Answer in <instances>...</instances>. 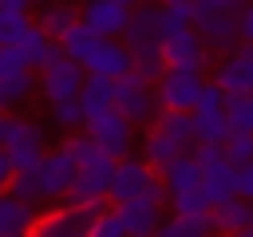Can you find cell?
<instances>
[{"mask_svg": "<svg viewBox=\"0 0 253 237\" xmlns=\"http://www.w3.org/2000/svg\"><path fill=\"white\" fill-rule=\"evenodd\" d=\"M225 4H245V0H225Z\"/></svg>", "mask_w": 253, "mask_h": 237, "instance_id": "obj_44", "label": "cell"}, {"mask_svg": "<svg viewBox=\"0 0 253 237\" xmlns=\"http://www.w3.org/2000/svg\"><path fill=\"white\" fill-rule=\"evenodd\" d=\"M237 237H253V225H249V229H241V233H237Z\"/></svg>", "mask_w": 253, "mask_h": 237, "instance_id": "obj_41", "label": "cell"}, {"mask_svg": "<svg viewBox=\"0 0 253 237\" xmlns=\"http://www.w3.org/2000/svg\"><path fill=\"white\" fill-rule=\"evenodd\" d=\"M115 209H119V217H123V225H126L130 237H154L158 225H162V205H154V201H146V198L123 201V205H115Z\"/></svg>", "mask_w": 253, "mask_h": 237, "instance_id": "obj_21", "label": "cell"}, {"mask_svg": "<svg viewBox=\"0 0 253 237\" xmlns=\"http://www.w3.org/2000/svg\"><path fill=\"white\" fill-rule=\"evenodd\" d=\"M142 4H162V0H142Z\"/></svg>", "mask_w": 253, "mask_h": 237, "instance_id": "obj_43", "label": "cell"}, {"mask_svg": "<svg viewBox=\"0 0 253 237\" xmlns=\"http://www.w3.org/2000/svg\"><path fill=\"white\" fill-rule=\"evenodd\" d=\"M225 115L233 130L253 134V95H225Z\"/></svg>", "mask_w": 253, "mask_h": 237, "instance_id": "obj_29", "label": "cell"}, {"mask_svg": "<svg viewBox=\"0 0 253 237\" xmlns=\"http://www.w3.org/2000/svg\"><path fill=\"white\" fill-rule=\"evenodd\" d=\"M51 118H55V126H59V130H75V134L87 126V115H83L79 99H67V103H51Z\"/></svg>", "mask_w": 253, "mask_h": 237, "instance_id": "obj_30", "label": "cell"}, {"mask_svg": "<svg viewBox=\"0 0 253 237\" xmlns=\"http://www.w3.org/2000/svg\"><path fill=\"white\" fill-rule=\"evenodd\" d=\"M79 107H83L87 118L115 111V83H111V79H99V75H87V83H83V91H79Z\"/></svg>", "mask_w": 253, "mask_h": 237, "instance_id": "obj_25", "label": "cell"}, {"mask_svg": "<svg viewBox=\"0 0 253 237\" xmlns=\"http://www.w3.org/2000/svg\"><path fill=\"white\" fill-rule=\"evenodd\" d=\"M36 174H40L43 201H51V198H67V194H71V186H75L79 162L71 158V150H67V146H55V150H47V154L40 158Z\"/></svg>", "mask_w": 253, "mask_h": 237, "instance_id": "obj_13", "label": "cell"}, {"mask_svg": "<svg viewBox=\"0 0 253 237\" xmlns=\"http://www.w3.org/2000/svg\"><path fill=\"white\" fill-rule=\"evenodd\" d=\"M237 8L241 4H225V0H194V28H198L210 59H225L241 47Z\"/></svg>", "mask_w": 253, "mask_h": 237, "instance_id": "obj_3", "label": "cell"}, {"mask_svg": "<svg viewBox=\"0 0 253 237\" xmlns=\"http://www.w3.org/2000/svg\"><path fill=\"white\" fill-rule=\"evenodd\" d=\"M158 12H162V32L194 28V0H162Z\"/></svg>", "mask_w": 253, "mask_h": 237, "instance_id": "obj_28", "label": "cell"}, {"mask_svg": "<svg viewBox=\"0 0 253 237\" xmlns=\"http://www.w3.org/2000/svg\"><path fill=\"white\" fill-rule=\"evenodd\" d=\"M4 150H8V158H12L16 170H32V166H40V158L47 154L40 122H32V118H12V130H8Z\"/></svg>", "mask_w": 253, "mask_h": 237, "instance_id": "obj_15", "label": "cell"}, {"mask_svg": "<svg viewBox=\"0 0 253 237\" xmlns=\"http://www.w3.org/2000/svg\"><path fill=\"white\" fill-rule=\"evenodd\" d=\"M210 237H217V233H210Z\"/></svg>", "mask_w": 253, "mask_h": 237, "instance_id": "obj_45", "label": "cell"}, {"mask_svg": "<svg viewBox=\"0 0 253 237\" xmlns=\"http://www.w3.org/2000/svg\"><path fill=\"white\" fill-rule=\"evenodd\" d=\"M16 51H20V59H24L32 71H43L47 63H55V59L63 55V51H59V43H55V40H51V36L36 24V20H32V24H28V32L20 36Z\"/></svg>", "mask_w": 253, "mask_h": 237, "instance_id": "obj_19", "label": "cell"}, {"mask_svg": "<svg viewBox=\"0 0 253 237\" xmlns=\"http://www.w3.org/2000/svg\"><path fill=\"white\" fill-rule=\"evenodd\" d=\"M36 205L16 198V194H0V237H32V225H36Z\"/></svg>", "mask_w": 253, "mask_h": 237, "instance_id": "obj_20", "label": "cell"}, {"mask_svg": "<svg viewBox=\"0 0 253 237\" xmlns=\"http://www.w3.org/2000/svg\"><path fill=\"white\" fill-rule=\"evenodd\" d=\"M249 221H253V201H245V198H229L210 209V225L217 237H237L241 229H249Z\"/></svg>", "mask_w": 253, "mask_h": 237, "instance_id": "obj_22", "label": "cell"}, {"mask_svg": "<svg viewBox=\"0 0 253 237\" xmlns=\"http://www.w3.org/2000/svg\"><path fill=\"white\" fill-rule=\"evenodd\" d=\"M115 111L130 122V126H150L158 115H162V103H158V87L150 79H142L138 71L123 75L115 83Z\"/></svg>", "mask_w": 253, "mask_h": 237, "instance_id": "obj_6", "label": "cell"}, {"mask_svg": "<svg viewBox=\"0 0 253 237\" xmlns=\"http://www.w3.org/2000/svg\"><path fill=\"white\" fill-rule=\"evenodd\" d=\"M225 158L233 162V166H245V162H253V134H245V130H233L229 138H225Z\"/></svg>", "mask_w": 253, "mask_h": 237, "instance_id": "obj_35", "label": "cell"}, {"mask_svg": "<svg viewBox=\"0 0 253 237\" xmlns=\"http://www.w3.org/2000/svg\"><path fill=\"white\" fill-rule=\"evenodd\" d=\"M115 158L95 150L91 158L79 162V174H75V186L67 194V205H83V209H103L111 205V182H115Z\"/></svg>", "mask_w": 253, "mask_h": 237, "instance_id": "obj_5", "label": "cell"}, {"mask_svg": "<svg viewBox=\"0 0 253 237\" xmlns=\"http://www.w3.org/2000/svg\"><path fill=\"white\" fill-rule=\"evenodd\" d=\"M99 43H103V36H95V32L79 20V24L59 40V51H63L67 59H75V63H83V67H87V59L95 55V47H99Z\"/></svg>", "mask_w": 253, "mask_h": 237, "instance_id": "obj_27", "label": "cell"}, {"mask_svg": "<svg viewBox=\"0 0 253 237\" xmlns=\"http://www.w3.org/2000/svg\"><path fill=\"white\" fill-rule=\"evenodd\" d=\"M8 194H16V198H24V201H43V190H40V174H36V166L32 170H16L12 174V182H8Z\"/></svg>", "mask_w": 253, "mask_h": 237, "instance_id": "obj_31", "label": "cell"}, {"mask_svg": "<svg viewBox=\"0 0 253 237\" xmlns=\"http://www.w3.org/2000/svg\"><path fill=\"white\" fill-rule=\"evenodd\" d=\"M95 142H99V150L103 154H111L115 162H123V158H130V150H134V126L119 115V111H107V115H95V118H87V126H83Z\"/></svg>", "mask_w": 253, "mask_h": 237, "instance_id": "obj_10", "label": "cell"}, {"mask_svg": "<svg viewBox=\"0 0 253 237\" xmlns=\"http://www.w3.org/2000/svg\"><path fill=\"white\" fill-rule=\"evenodd\" d=\"M170 209H174L178 217H194V213H210V201H206V194H202V186H198V190H186V194L170 198Z\"/></svg>", "mask_w": 253, "mask_h": 237, "instance_id": "obj_34", "label": "cell"}, {"mask_svg": "<svg viewBox=\"0 0 253 237\" xmlns=\"http://www.w3.org/2000/svg\"><path fill=\"white\" fill-rule=\"evenodd\" d=\"M233 190H237V198H245V201H253V162H245V166H237V178H233Z\"/></svg>", "mask_w": 253, "mask_h": 237, "instance_id": "obj_36", "label": "cell"}, {"mask_svg": "<svg viewBox=\"0 0 253 237\" xmlns=\"http://www.w3.org/2000/svg\"><path fill=\"white\" fill-rule=\"evenodd\" d=\"M158 87V103H162V111H194L198 107V99H202V91H206V79H202V71H170L166 67V75L154 83Z\"/></svg>", "mask_w": 253, "mask_h": 237, "instance_id": "obj_12", "label": "cell"}, {"mask_svg": "<svg viewBox=\"0 0 253 237\" xmlns=\"http://www.w3.org/2000/svg\"><path fill=\"white\" fill-rule=\"evenodd\" d=\"M210 83H217L225 95H253V47L241 43L233 55L217 59Z\"/></svg>", "mask_w": 253, "mask_h": 237, "instance_id": "obj_16", "label": "cell"}, {"mask_svg": "<svg viewBox=\"0 0 253 237\" xmlns=\"http://www.w3.org/2000/svg\"><path fill=\"white\" fill-rule=\"evenodd\" d=\"M87 237H130V233H126V225H123L119 209H115V205H107V209H99V213H95V221H91Z\"/></svg>", "mask_w": 253, "mask_h": 237, "instance_id": "obj_32", "label": "cell"}, {"mask_svg": "<svg viewBox=\"0 0 253 237\" xmlns=\"http://www.w3.org/2000/svg\"><path fill=\"white\" fill-rule=\"evenodd\" d=\"M190 118H194V134H198V142L225 146V138L233 134L229 115H225V91H221L217 83H206V91H202L198 107L190 111Z\"/></svg>", "mask_w": 253, "mask_h": 237, "instance_id": "obj_7", "label": "cell"}, {"mask_svg": "<svg viewBox=\"0 0 253 237\" xmlns=\"http://www.w3.org/2000/svg\"><path fill=\"white\" fill-rule=\"evenodd\" d=\"M28 24H32L28 16L0 8V47H16V43H20V36L28 32Z\"/></svg>", "mask_w": 253, "mask_h": 237, "instance_id": "obj_33", "label": "cell"}, {"mask_svg": "<svg viewBox=\"0 0 253 237\" xmlns=\"http://www.w3.org/2000/svg\"><path fill=\"white\" fill-rule=\"evenodd\" d=\"M134 198H146V201H154V205H170V194H166V186H162V178H158V170L150 166V162H142V158H123L119 166H115V182H111V205H123V201H134Z\"/></svg>", "mask_w": 253, "mask_h": 237, "instance_id": "obj_4", "label": "cell"}, {"mask_svg": "<svg viewBox=\"0 0 253 237\" xmlns=\"http://www.w3.org/2000/svg\"><path fill=\"white\" fill-rule=\"evenodd\" d=\"M36 87V71L32 67H16V71H0V111H12L16 103H24Z\"/></svg>", "mask_w": 253, "mask_h": 237, "instance_id": "obj_26", "label": "cell"}, {"mask_svg": "<svg viewBox=\"0 0 253 237\" xmlns=\"http://www.w3.org/2000/svg\"><path fill=\"white\" fill-rule=\"evenodd\" d=\"M198 146V134H194V118L186 111H162L150 126H146V138H142V162H150L154 170L170 166L174 158H186L194 154Z\"/></svg>", "mask_w": 253, "mask_h": 237, "instance_id": "obj_2", "label": "cell"}, {"mask_svg": "<svg viewBox=\"0 0 253 237\" xmlns=\"http://www.w3.org/2000/svg\"><path fill=\"white\" fill-rule=\"evenodd\" d=\"M158 178H162L166 194H170V198H178V194H186V190H198V186H202V166H198V158H194V154H186V158H174L170 166H162V170H158Z\"/></svg>", "mask_w": 253, "mask_h": 237, "instance_id": "obj_24", "label": "cell"}, {"mask_svg": "<svg viewBox=\"0 0 253 237\" xmlns=\"http://www.w3.org/2000/svg\"><path fill=\"white\" fill-rule=\"evenodd\" d=\"M0 8H8V12H20V16H28L36 4L32 0H0Z\"/></svg>", "mask_w": 253, "mask_h": 237, "instance_id": "obj_39", "label": "cell"}, {"mask_svg": "<svg viewBox=\"0 0 253 237\" xmlns=\"http://www.w3.org/2000/svg\"><path fill=\"white\" fill-rule=\"evenodd\" d=\"M134 8H138V0H83L79 12H83V24H87L95 36H103V40H123Z\"/></svg>", "mask_w": 253, "mask_h": 237, "instance_id": "obj_9", "label": "cell"}, {"mask_svg": "<svg viewBox=\"0 0 253 237\" xmlns=\"http://www.w3.org/2000/svg\"><path fill=\"white\" fill-rule=\"evenodd\" d=\"M198 166H202V194H206L210 209L221 205V201H229V198H237V190H233L237 166L229 158H213V162H198Z\"/></svg>", "mask_w": 253, "mask_h": 237, "instance_id": "obj_18", "label": "cell"}, {"mask_svg": "<svg viewBox=\"0 0 253 237\" xmlns=\"http://www.w3.org/2000/svg\"><path fill=\"white\" fill-rule=\"evenodd\" d=\"M83 83H87V67H83V63H75V59H67V55H59L55 63H47V67L40 71V91H43V99H47V103L79 99Z\"/></svg>", "mask_w": 253, "mask_h": 237, "instance_id": "obj_11", "label": "cell"}, {"mask_svg": "<svg viewBox=\"0 0 253 237\" xmlns=\"http://www.w3.org/2000/svg\"><path fill=\"white\" fill-rule=\"evenodd\" d=\"M162 36H166V32H162V12H158V4H142V0H138L126 32H123V43H126V51L134 55V71H138L142 79H150V83H158V79L166 75Z\"/></svg>", "mask_w": 253, "mask_h": 237, "instance_id": "obj_1", "label": "cell"}, {"mask_svg": "<svg viewBox=\"0 0 253 237\" xmlns=\"http://www.w3.org/2000/svg\"><path fill=\"white\" fill-rule=\"evenodd\" d=\"M8 130H12V115H8V111H0V146L8 142Z\"/></svg>", "mask_w": 253, "mask_h": 237, "instance_id": "obj_40", "label": "cell"}, {"mask_svg": "<svg viewBox=\"0 0 253 237\" xmlns=\"http://www.w3.org/2000/svg\"><path fill=\"white\" fill-rule=\"evenodd\" d=\"M12 174H16V166H12V158H8V150L0 146V194L8 190V182H12Z\"/></svg>", "mask_w": 253, "mask_h": 237, "instance_id": "obj_38", "label": "cell"}, {"mask_svg": "<svg viewBox=\"0 0 253 237\" xmlns=\"http://www.w3.org/2000/svg\"><path fill=\"white\" fill-rule=\"evenodd\" d=\"M162 63L170 71H206L210 51L198 36V28H174L162 36Z\"/></svg>", "mask_w": 253, "mask_h": 237, "instance_id": "obj_8", "label": "cell"}, {"mask_svg": "<svg viewBox=\"0 0 253 237\" xmlns=\"http://www.w3.org/2000/svg\"><path fill=\"white\" fill-rule=\"evenodd\" d=\"M32 4H36V8H43V4H51V0H32Z\"/></svg>", "mask_w": 253, "mask_h": 237, "instance_id": "obj_42", "label": "cell"}, {"mask_svg": "<svg viewBox=\"0 0 253 237\" xmlns=\"http://www.w3.org/2000/svg\"><path fill=\"white\" fill-rule=\"evenodd\" d=\"M130 71H134V55L126 51L123 40H103L95 47V55L87 59V75H99V79H111V83H119Z\"/></svg>", "mask_w": 253, "mask_h": 237, "instance_id": "obj_17", "label": "cell"}, {"mask_svg": "<svg viewBox=\"0 0 253 237\" xmlns=\"http://www.w3.org/2000/svg\"><path fill=\"white\" fill-rule=\"evenodd\" d=\"M79 20H83L79 4H67V0H51V4H43V8H40V16H36V24H40L55 43H59V40L79 24Z\"/></svg>", "mask_w": 253, "mask_h": 237, "instance_id": "obj_23", "label": "cell"}, {"mask_svg": "<svg viewBox=\"0 0 253 237\" xmlns=\"http://www.w3.org/2000/svg\"><path fill=\"white\" fill-rule=\"evenodd\" d=\"M237 28H241V43L253 47V0H245L237 8Z\"/></svg>", "mask_w": 253, "mask_h": 237, "instance_id": "obj_37", "label": "cell"}, {"mask_svg": "<svg viewBox=\"0 0 253 237\" xmlns=\"http://www.w3.org/2000/svg\"><path fill=\"white\" fill-rule=\"evenodd\" d=\"M103 209H107V205H103ZM95 213H99V209H83V205H59V209H47V213L36 217L32 237H87Z\"/></svg>", "mask_w": 253, "mask_h": 237, "instance_id": "obj_14", "label": "cell"}]
</instances>
